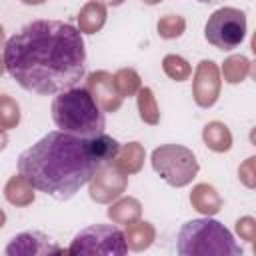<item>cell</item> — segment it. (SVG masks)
I'll return each instance as SVG.
<instances>
[{"mask_svg": "<svg viewBox=\"0 0 256 256\" xmlns=\"http://www.w3.org/2000/svg\"><path fill=\"white\" fill-rule=\"evenodd\" d=\"M162 70L174 82H186L192 76V66L188 64L186 58L178 54H166L162 58Z\"/></svg>", "mask_w": 256, "mask_h": 256, "instance_id": "cell-21", "label": "cell"}, {"mask_svg": "<svg viewBox=\"0 0 256 256\" xmlns=\"http://www.w3.org/2000/svg\"><path fill=\"white\" fill-rule=\"evenodd\" d=\"M254 164H256V156H250V158H246V160L240 164V168H238V178H240V182H242L246 188H250V190H254V186H256V170H254Z\"/></svg>", "mask_w": 256, "mask_h": 256, "instance_id": "cell-26", "label": "cell"}, {"mask_svg": "<svg viewBox=\"0 0 256 256\" xmlns=\"http://www.w3.org/2000/svg\"><path fill=\"white\" fill-rule=\"evenodd\" d=\"M4 224H6V212L0 208V228H4Z\"/></svg>", "mask_w": 256, "mask_h": 256, "instance_id": "cell-30", "label": "cell"}, {"mask_svg": "<svg viewBox=\"0 0 256 256\" xmlns=\"http://www.w3.org/2000/svg\"><path fill=\"white\" fill-rule=\"evenodd\" d=\"M86 88L92 94V98L96 100V104L104 110V112H118L124 98L120 96L116 84H114V76L106 70H94L86 76Z\"/></svg>", "mask_w": 256, "mask_h": 256, "instance_id": "cell-11", "label": "cell"}, {"mask_svg": "<svg viewBox=\"0 0 256 256\" xmlns=\"http://www.w3.org/2000/svg\"><path fill=\"white\" fill-rule=\"evenodd\" d=\"M106 216L112 220V224L128 226L142 216V204L134 196H120L114 202H110V208L106 210Z\"/></svg>", "mask_w": 256, "mask_h": 256, "instance_id": "cell-15", "label": "cell"}, {"mask_svg": "<svg viewBox=\"0 0 256 256\" xmlns=\"http://www.w3.org/2000/svg\"><path fill=\"white\" fill-rule=\"evenodd\" d=\"M54 124L76 136H94L104 132L106 112L96 104L86 86H72L58 92L50 106Z\"/></svg>", "mask_w": 256, "mask_h": 256, "instance_id": "cell-3", "label": "cell"}, {"mask_svg": "<svg viewBox=\"0 0 256 256\" xmlns=\"http://www.w3.org/2000/svg\"><path fill=\"white\" fill-rule=\"evenodd\" d=\"M154 238H156V228L152 226V222H146V220H136V222L128 224L126 232H124L126 246L132 252L148 250L154 244Z\"/></svg>", "mask_w": 256, "mask_h": 256, "instance_id": "cell-17", "label": "cell"}, {"mask_svg": "<svg viewBox=\"0 0 256 256\" xmlns=\"http://www.w3.org/2000/svg\"><path fill=\"white\" fill-rule=\"evenodd\" d=\"M220 88H222V78H220L218 64L208 58L200 60L192 80V96L196 106L212 108L220 98Z\"/></svg>", "mask_w": 256, "mask_h": 256, "instance_id": "cell-9", "label": "cell"}, {"mask_svg": "<svg viewBox=\"0 0 256 256\" xmlns=\"http://www.w3.org/2000/svg\"><path fill=\"white\" fill-rule=\"evenodd\" d=\"M36 188L18 172L14 176L8 178V182L4 184V198L8 204L16 206V208H26L34 202L36 198Z\"/></svg>", "mask_w": 256, "mask_h": 256, "instance_id": "cell-16", "label": "cell"}, {"mask_svg": "<svg viewBox=\"0 0 256 256\" xmlns=\"http://www.w3.org/2000/svg\"><path fill=\"white\" fill-rule=\"evenodd\" d=\"M204 38L218 50H234L246 38V14L234 6L214 10L204 26Z\"/></svg>", "mask_w": 256, "mask_h": 256, "instance_id": "cell-6", "label": "cell"}, {"mask_svg": "<svg viewBox=\"0 0 256 256\" xmlns=\"http://www.w3.org/2000/svg\"><path fill=\"white\" fill-rule=\"evenodd\" d=\"M202 140L206 148H210L216 154H224L232 148V132L220 120H212L202 128Z\"/></svg>", "mask_w": 256, "mask_h": 256, "instance_id": "cell-18", "label": "cell"}, {"mask_svg": "<svg viewBox=\"0 0 256 256\" xmlns=\"http://www.w3.org/2000/svg\"><path fill=\"white\" fill-rule=\"evenodd\" d=\"M6 146H8V134H6L4 128H0V152H2Z\"/></svg>", "mask_w": 256, "mask_h": 256, "instance_id": "cell-27", "label": "cell"}, {"mask_svg": "<svg viewBox=\"0 0 256 256\" xmlns=\"http://www.w3.org/2000/svg\"><path fill=\"white\" fill-rule=\"evenodd\" d=\"M126 0H104V4L106 6H122Z\"/></svg>", "mask_w": 256, "mask_h": 256, "instance_id": "cell-28", "label": "cell"}, {"mask_svg": "<svg viewBox=\"0 0 256 256\" xmlns=\"http://www.w3.org/2000/svg\"><path fill=\"white\" fill-rule=\"evenodd\" d=\"M144 160H146V150L140 142H128V144H120L118 148V154L114 156L112 164L124 172L126 176L130 174H138L144 166Z\"/></svg>", "mask_w": 256, "mask_h": 256, "instance_id": "cell-12", "label": "cell"}, {"mask_svg": "<svg viewBox=\"0 0 256 256\" xmlns=\"http://www.w3.org/2000/svg\"><path fill=\"white\" fill-rule=\"evenodd\" d=\"M150 164L154 172L172 188L188 186L200 170L194 152L182 144H162L152 150Z\"/></svg>", "mask_w": 256, "mask_h": 256, "instance_id": "cell-5", "label": "cell"}, {"mask_svg": "<svg viewBox=\"0 0 256 256\" xmlns=\"http://www.w3.org/2000/svg\"><path fill=\"white\" fill-rule=\"evenodd\" d=\"M6 72V66H4V56H0V76Z\"/></svg>", "mask_w": 256, "mask_h": 256, "instance_id": "cell-32", "label": "cell"}, {"mask_svg": "<svg viewBox=\"0 0 256 256\" xmlns=\"http://www.w3.org/2000/svg\"><path fill=\"white\" fill-rule=\"evenodd\" d=\"M176 252L180 256H242V246L222 222L206 216L182 224Z\"/></svg>", "mask_w": 256, "mask_h": 256, "instance_id": "cell-4", "label": "cell"}, {"mask_svg": "<svg viewBox=\"0 0 256 256\" xmlns=\"http://www.w3.org/2000/svg\"><path fill=\"white\" fill-rule=\"evenodd\" d=\"M6 72L28 92L58 94L86 74L82 32L62 20H34L4 44Z\"/></svg>", "mask_w": 256, "mask_h": 256, "instance_id": "cell-1", "label": "cell"}, {"mask_svg": "<svg viewBox=\"0 0 256 256\" xmlns=\"http://www.w3.org/2000/svg\"><path fill=\"white\" fill-rule=\"evenodd\" d=\"M112 76H114V84H116V88H118V92H120L122 98L134 96V94L140 90V86H142L140 74H138L134 68H120V70H118L116 74H112Z\"/></svg>", "mask_w": 256, "mask_h": 256, "instance_id": "cell-23", "label": "cell"}, {"mask_svg": "<svg viewBox=\"0 0 256 256\" xmlns=\"http://www.w3.org/2000/svg\"><path fill=\"white\" fill-rule=\"evenodd\" d=\"M190 204L196 212L204 214V216H214L222 210V198L220 194L216 192L214 186L206 184V182H200L192 188L190 192Z\"/></svg>", "mask_w": 256, "mask_h": 256, "instance_id": "cell-14", "label": "cell"}, {"mask_svg": "<svg viewBox=\"0 0 256 256\" xmlns=\"http://www.w3.org/2000/svg\"><path fill=\"white\" fill-rule=\"evenodd\" d=\"M156 30H158V36L164 38V40H174V38H180L184 32H186V20L184 16L180 14H164L158 24H156Z\"/></svg>", "mask_w": 256, "mask_h": 256, "instance_id": "cell-22", "label": "cell"}, {"mask_svg": "<svg viewBox=\"0 0 256 256\" xmlns=\"http://www.w3.org/2000/svg\"><path fill=\"white\" fill-rule=\"evenodd\" d=\"M4 44H6V40H4V28L0 26V48H4Z\"/></svg>", "mask_w": 256, "mask_h": 256, "instance_id": "cell-31", "label": "cell"}, {"mask_svg": "<svg viewBox=\"0 0 256 256\" xmlns=\"http://www.w3.org/2000/svg\"><path fill=\"white\" fill-rule=\"evenodd\" d=\"M136 104H138L140 120L144 124L156 126L160 122V108H158V102H156V96H154L152 88L140 86V90L136 92Z\"/></svg>", "mask_w": 256, "mask_h": 256, "instance_id": "cell-20", "label": "cell"}, {"mask_svg": "<svg viewBox=\"0 0 256 256\" xmlns=\"http://www.w3.org/2000/svg\"><path fill=\"white\" fill-rule=\"evenodd\" d=\"M20 104L8 94H0V128L12 130L20 124Z\"/></svg>", "mask_w": 256, "mask_h": 256, "instance_id": "cell-24", "label": "cell"}, {"mask_svg": "<svg viewBox=\"0 0 256 256\" xmlns=\"http://www.w3.org/2000/svg\"><path fill=\"white\" fill-rule=\"evenodd\" d=\"M66 254H106V256H122L128 252L124 232L114 224H92L80 230L70 246L64 250Z\"/></svg>", "mask_w": 256, "mask_h": 256, "instance_id": "cell-7", "label": "cell"}, {"mask_svg": "<svg viewBox=\"0 0 256 256\" xmlns=\"http://www.w3.org/2000/svg\"><path fill=\"white\" fill-rule=\"evenodd\" d=\"M128 176L120 172L112 162L100 166L88 182V196L96 204H110L126 192Z\"/></svg>", "mask_w": 256, "mask_h": 256, "instance_id": "cell-8", "label": "cell"}, {"mask_svg": "<svg viewBox=\"0 0 256 256\" xmlns=\"http://www.w3.org/2000/svg\"><path fill=\"white\" fill-rule=\"evenodd\" d=\"M106 4L100 0H88L78 12V30L82 34H96L106 24Z\"/></svg>", "mask_w": 256, "mask_h": 256, "instance_id": "cell-13", "label": "cell"}, {"mask_svg": "<svg viewBox=\"0 0 256 256\" xmlns=\"http://www.w3.org/2000/svg\"><path fill=\"white\" fill-rule=\"evenodd\" d=\"M236 234L248 242V244H254L256 240V220L252 216H242L236 220Z\"/></svg>", "mask_w": 256, "mask_h": 256, "instance_id": "cell-25", "label": "cell"}, {"mask_svg": "<svg viewBox=\"0 0 256 256\" xmlns=\"http://www.w3.org/2000/svg\"><path fill=\"white\" fill-rule=\"evenodd\" d=\"M162 0H144V4H148V6H154V4H160Z\"/></svg>", "mask_w": 256, "mask_h": 256, "instance_id": "cell-34", "label": "cell"}, {"mask_svg": "<svg viewBox=\"0 0 256 256\" xmlns=\"http://www.w3.org/2000/svg\"><path fill=\"white\" fill-rule=\"evenodd\" d=\"M200 4H218V2H222V0H198Z\"/></svg>", "mask_w": 256, "mask_h": 256, "instance_id": "cell-33", "label": "cell"}, {"mask_svg": "<svg viewBox=\"0 0 256 256\" xmlns=\"http://www.w3.org/2000/svg\"><path fill=\"white\" fill-rule=\"evenodd\" d=\"M250 70H252V64H250V60L246 56L232 54L222 62L220 74L224 76V80L228 84H240L250 76Z\"/></svg>", "mask_w": 256, "mask_h": 256, "instance_id": "cell-19", "label": "cell"}, {"mask_svg": "<svg viewBox=\"0 0 256 256\" xmlns=\"http://www.w3.org/2000/svg\"><path fill=\"white\" fill-rule=\"evenodd\" d=\"M24 4H28V6H38V4H44L46 0H22Z\"/></svg>", "mask_w": 256, "mask_h": 256, "instance_id": "cell-29", "label": "cell"}, {"mask_svg": "<svg viewBox=\"0 0 256 256\" xmlns=\"http://www.w3.org/2000/svg\"><path fill=\"white\" fill-rule=\"evenodd\" d=\"M4 252L8 256H40V254L64 252V248H60L50 236H46L40 230H26L12 236Z\"/></svg>", "mask_w": 256, "mask_h": 256, "instance_id": "cell-10", "label": "cell"}, {"mask_svg": "<svg viewBox=\"0 0 256 256\" xmlns=\"http://www.w3.org/2000/svg\"><path fill=\"white\" fill-rule=\"evenodd\" d=\"M120 142L104 132L76 136L54 130L18 156V172L56 200H70L90 182L96 170L114 160Z\"/></svg>", "mask_w": 256, "mask_h": 256, "instance_id": "cell-2", "label": "cell"}]
</instances>
